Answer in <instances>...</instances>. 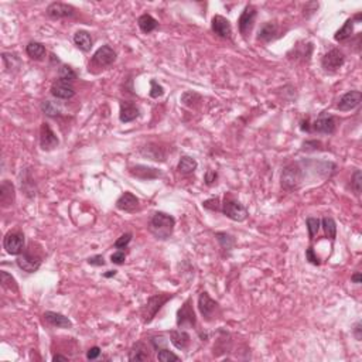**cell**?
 Listing matches in <instances>:
<instances>
[{
    "label": "cell",
    "mask_w": 362,
    "mask_h": 362,
    "mask_svg": "<svg viewBox=\"0 0 362 362\" xmlns=\"http://www.w3.org/2000/svg\"><path fill=\"white\" fill-rule=\"evenodd\" d=\"M174 227V216L168 215L166 212H156L149 222V231L156 239H160V241H167L168 238L173 235Z\"/></svg>",
    "instance_id": "obj_1"
},
{
    "label": "cell",
    "mask_w": 362,
    "mask_h": 362,
    "mask_svg": "<svg viewBox=\"0 0 362 362\" xmlns=\"http://www.w3.org/2000/svg\"><path fill=\"white\" fill-rule=\"evenodd\" d=\"M303 178H304V168L301 167L299 163H292L283 168L280 175V186L286 191H296L301 186Z\"/></svg>",
    "instance_id": "obj_2"
},
{
    "label": "cell",
    "mask_w": 362,
    "mask_h": 362,
    "mask_svg": "<svg viewBox=\"0 0 362 362\" xmlns=\"http://www.w3.org/2000/svg\"><path fill=\"white\" fill-rule=\"evenodd\" d=\"M116 61V53L115 50L109 46H102L95 51V54L92 56V60L89 63V71L92 68H108L112 64Z\"/></svg>",
    "instance_id": "obj_3"
},
{
    "label": "cell",
    "mask_w": 362,
    "mask_h": 362,
    "mask_svg": "<svg viewBox=\"0 0 362 362\" xmlns=\"http://www.w3.org/2000/svg\"><path fill=\"white\" fill-rule=\"evenodd\" d=\"M221 211H222L223 215L228 216L232 221H237V222H244L245 219L248 218V209L245 208L239 201L231 200V198H228V200L225 198Z\"/></svg>",
    "instance_id": "obj_4"
},
{
    "label": "cell",
    "mask_w": 362,
    "mask_h": 362,
    "mask_svg": "<svg viewBox=\"0 0 362 362\" xmlns=\"http://www.w3.org/2000/svg\"><path fill=\"white\" fill-rule=\"evenodd\" d=\"M195 324H197V317L193 308V300L187 299L177 311V326L178 328H194Z\"/></svg>",
    "instance_id": "obj_5"
},
{
    "label": "cell",
    "mask_w": 362,
    "mask_h": 362,
    "mask_svg": "<svg viewBox=\"0 0 362 362\" xmlns=\"http://www.w3.org/2000/svg\"><path fill=\"white\" fill-rule=\"evenodd\" d=\"M256 16H258V10L252 5H248L245 7L242 14L239 16L238 19V28H239V33L242 34V37H248L251 34L252 28L255 26V21H256Z\"/></svg>",
    "instance_id": "obj_6"
},
{
    "label": "cell",
    "mask_w": 362,
    "mask_h": 362,
    "mask_svg": "<svg viewBox=\"0 0 362 362\" xmlns=\"http://www.w3.org/2000/svg\"><path fill=\"white\" fill-rule=\"evenodd\" d=\"M345 63V56L344 53L340 51L338 49H333L328 51L327 54H324L323 60H321V67L326 72H335L341 68Z\"/></svg>",
    "instance_id": "obj_7"
},
{
    "label": "cell",
    "mask_w": 362,
    "mask_h": 362,
    "mask_svg": "<svg viewBox=\"0 0 362 362\" xmlns=\"http://www.w3.org/2000/svg\"><path fill=\"white\" fill-rule=\"evenodd\" d=\"M3 248L9 255L19 256L23 249H24V235L16 231V232H9L5 239H3Z\"/></svg>",
    "instance_id": "obj_8"
},
{
    "label": "cell",
    "mask_w": 362,
    "mask_h": 362,
    "mask_svg": "<svg viewBox=\"0 0 362 362\" xmlns=\"http://www.w3.org/2000/svg\"><path fill=\"white\" fill-rule=\"evenodd\" d=\"M173 297V294H157V296H152L149 301H147L146 304V308H145V314H143V317H145V323H150V321L153 320L154 317H156V314L160 311V308L166 303H167L168 300Z\"/></svg>",
    "instance_id": "obj_9"
},
{
    "label": "cell",
    "mask_w": 362,
    "mask_h": 362,
    "mask_svg": "<svg viewBox=\"0 0 362 362\" xmlns=\"http://www.w3.org/2000/svg\"><path fill=\"white\" fill-rule=\"evenodd\" d=\"M198 308H200V313L202 314L204 320L211 321L215 319L219 304L216 303L215 300H212L209 297L208 293L202 292L200 294V299H198Z\"/></svg>",
    "instance_id": "obj_10"
},
{
    "label": "cell",
    "mask_w": 362,
    "mask_h": 362,
    "mask_svg": "<svg viewBox=\"0 0 362 362\" xmlns=\"http://www.w3.org/2000/svg\"><path fill=\"white\" fill-rule=\"evenodd\" d=\"M41 258L38 255H34L30 251H24L23 253H20L17 256V260H16V263L21 270L27 272V273H34V272L38 270L40 266H41Z\"/></svg>",
    "instance_id": "obj_11"
},
{
    "label": "cell",
    "mask_w": 362,
    "mask_h": 362,
    "mask_svg": "<svg viewBox=\"0 0 362 362\" xmlns=\"http://www.w3.org/2000/svg\"><path fill=\"white\" fill-rule=\"evenodd\" d=\"M47 16L54 19V20H61V19H70L75 14V9L67 5V3H61V2H54L47 7Z\"/></svg>",
    "instance_id": "obj_12"
},
{
    "label": "cell",
    "mask_w": 362,
    "mask_h": 362,
    "mask_svg": "<svg viewBox=\"0 0 362 362\" xmlns=\"http://www.w3.org/2000/svg\"><path fill=\"white\" fill-rule=\"evenodd\" d=\"M60 140L57 138V134L53 132V129L50 127L49 123H41L40 127V147L44 152H51L58 146Z\"/></svg>",
    "instance_id": "obj_13"
},
{
    "label": "cell",
    "mask_w": 362,
    "mask_h": 362,
    "mask_svg": "<svg viewBox=\"0 0 362 362\" xmlns=\"http://www.w3.org/2000/svg\"><path fill=\"white\" fill-rule=\"evenodd\" d=\"M362 101V94L359 91H348L347 94H344L338 104H337V109L341 112H348L355 109L359 106Z\"/></svg>",
    "instance_id": "obj_14"
},
{
    "label": "cell",
    "mask_w": 362,
    "mask_h": 362,
    "mask_svg": "<svg viewBox=\"0 0 362 362\" xmlns=\"http://www.w3.org/2000/svg\"><path fill=\"white\" fill-rule=\"evenodd\" d=\"M211 28L219 38H225V40H231L232 38V26L228 19H225L222 16L216 14L212 17L211 21Z\"/></svg>",
    "instance_id": "obj_15"
},
{
    "label": "cell",
    "mask_w": 362,
    "mask_h": 362,
    "mask_svg": "<svg viewBox=\"0 0 362 362\" xmlns=\"http://www.w3.org/2000/svg\"><path fill=\"white\" fill-rule=\"evenodd\" d=\"M116 208L120 209V211H123V212L133 214V212H136V211H139L140 209L139 198H138L134 194H132V193L126 191V193H123V194L118 198V201H116Z\"/></svg>",
    "instance_id": "obj_16"
},
{
    "label": "cell",
    "mask_w": 362,
    "mask_h": 362,
    "mask_svg": "<svg viewBox=\"0 0 362 362\" xmlns=\"http://www.w3.org/2000/svg\"><path fill=\"white\" fill-rule=\"evenodd\" d=\"M129 173L133 177L139 178V180L147 181V180H156L163 175L161 170L154 167H149V166H143V164H136L133 167L129 168Z\"/></svg>",
    "instance_id": "obj_17"
},
{
    "label": "cell",
    "mask_w": 362,
    "mask_h": 362,
    "mask_svg": "<svg viewBox=\"0 0 362 362\" xmlns=\"http://www.w3.org/2000/svg\"><path fill=\"white\" fill-rule=\"evenodd\" d=\"M51 95L57 99H71L75 95V89L72 86V82L57 79L51 86Z\"/></svg>",
    "instance_id": "obj_18"
},
{
    "label": "cell",
    "mask_w": 362,
    "mask_h": 362,
    "mask_svg": "<svg viewBox=\"0 0 362 362\" xmlns=\"http://www.w3.org/2000/svg\"><path fill=\"white\" fill-rule=\"evenodd\" d=\"M16 201V190L9 180H3L0 186V204L3 208L12 207Z\"/></svg>",
    "instance_id": "obj_19"
},
{
    "label": "cell",
    "mask_w": 362,
    "mask_h": 362,
    "mask_svg": "<svg viewBox=\"0 0 362 362\" xmlns=\"http://www.w3.org/2000/svg\"><path fill=\"white\" fill-rule=\"evenodd\" d=\"M313 129L317 133L331 134V133L335 132V119L333 116H330V115L321 113L320 118L313 123Z\"/></svg>",
    "instance_id": "obj_20"
},
{
    "label": "cell",
    "mask_w": 362,
    "mask_h": 362,
    "mask_svg": "<svg viewBox=\"0 0 362 362\" xmlns=\"http://www.w3.org/2000/svg\"><path fill=\"white\" fill-rule=\"evenodd\" d=\"M139 116V108L133 102H120V112L119 119L122 123H129Z\"/></svg>",
    "instance_id": "obj_21"
},
{
    "label": "cell",
    "mask_w": 362,
    "mask_h": 362,
    "mask_svg": "<svg viewBox=\"0 0 362 362\" xmlns=\"http://www.w3.org/2000/svg\"><path fill=\"white\" fill-rule=\"evenodd\" d=\"M44 320L53 327L57 328H72V321L65 317L64 314L56 313V311H46L44 313Z\"/></svg>",
    "instance_id": "obj_22"
},
{
    "label": "cell",
    "mask_w": 362,
    "mask_h": 362,
    "mask_svg": "<svg viewBox=\"0 0 362 362\" xmlns=\"http://www.w3.org/2000/svg\"><path fill=\"white\" fill-rule=\"evenodd\" d=\"M279 35H280L279 34V26L276 23H265L259 30L258 40L267 44V42L276 40Z\"/></svg>",
    "instance_id": "obj_23"
},
{
    "label": "cell",
    "mask_w": 362,
    "mask_h": 362,
    "mask_svg": "<svg viewBox=\"0 0 362 362\" xmlns=\"http://www.w3.org/2000/svg\"><path fill=\"white\" fill-rule=\"evenodd\" d=\"M140 154L147 157V159H150V160L166 161V152L163 150V147L157 146L154 143H149L147 146L142 147Z\"/></svg>",
    "instance_id": "obj_24"
},
{
    "label": "cell",
    "mask_w": 362,
    "mask_h": 362,
    "mask_svg": "<svg viewBox=\"0 0 362 362\" xmlns=\"http://www.w3.org/2000/svg\"><path fill=\"white\" fill-rule=\"evenodd\" d=\"M170 341L177 349H187L191 341V337L184 330H173L170 331Z\"/></svg>",
    "instance_id": "obj_25"
},
{
    "label": "cell",
    "mask_w": 362,
    "mask_h": 362,
    "mask_svg": "<svg viewBox=\"0 0 362 362\" xmlns=\"http://www.w3.org/2000/svg\"><path fill=\"white\" fill-rule=\"evenodd\" d=\"M74 42H75V46H77L81 51L88 53V51L92 49L94 40H92V37H91V34L88 31L79 30V31H77V33L74 34Z\"/></svg>",
    "instance_id": "obj_26"
},
{
    "label": "cell",
    "mask_w": 362,
    "mask_h": 362,
    "mask_svg": "<svg viewBox=\"0 0 362 362\" xmlns=\"http://www.w3.org/2000/svg\"><path fill=\"white\" fill-rule=\"evenodd\" d=\"M26 53L31 60L35 61H41L42 58L47 54V50L44 47V44L38 41H30L26 47Z\"/></svg>",
    "instance_id": "obj_27"
},
{
    "label": "cell",
    "mask_w": 362,
    "mask_h": 362,
    "mask_svg": "<svg viewBox=\"0 0 362 362\" xmlns=\"http://www.w3.org/2000/svg\"><path fill=\"white\" fill-rule=\"evenodd\" d=\"M138 24H139V28L145 33V34H149L154 31L156 28L159 27V21L154 19L152 14H142L139 19H138Z\"/></svg>",
    "instance_id": "obj_28"
},
{
    "label": "cell",
    "mask_w": 362,
    "mask_h": 362,
    "mask_svg": "<svg viewBox=\"0 0 362 362\" xmlns=\"http://www.w3.org/2000/svg\"><path fill=\"white\" fill-rule=\"evenodd\" d=\"M149 359V348L143 342H136L130 349L129 361H146Z\"/></svg>",
    "instance_id": "obj_29"
},
{
    "label": "cell",
    "mask_w": 362,
    "mask_h": 362,
    "mask_svg": "<svg viewBox=\"0 0 362 362\" xmlns=\"http://www.w3.org/2000/svg\"><path fill=\"white\" fill-rule=\"evenodd\" d=\"M352 34H354V21H352V19H348V20L344 23V26L335 33L334 38L335 41L344 42L349 40V38L352 37Z\"/></svg>",
    "instance_id": "obj_30"
},
{
    "label": "cell",
    "mask_w": 362,
    "mask_h": 362,
    "mask_svg": "<svg viewBox=\"0 0 362 362\" xmlns=\"http://www.w3.org/2000/svg\"><path fill=\"white\" fill-rule=\"evenodd\" d=\"M198 166V163L195 159L190 157V156H183L178 161V166H177V170L180 171L181 174H191L194 173L195 168Z\"/></svg>",
    "instance_id": "obj_31"
},
{
    "label": "cell",
    "mask_w": 362,
    "mask_h": 362,
    "mask_svg": "<svg viewBox=\"0 0 362 362\" xmlns=\"http://www.w3.org/2000/svg\"><path fill=\"white\" fill-rule=\"evenodd\" d=\"M321 227L326 232V237L330 238L331 241H334L335 237H337V223H335L334 219L331 216H324L321 219Z\"/></svg>",
    "instance_id": "obj_32"
},
{
    "label": "cell",
    "mask_w": 362,
    "mask_h": 362,
    "mask_svg": "<svg viewBox=\"0 0 362 362\" xmlns=\"http://www.w3.org/2000/svg\"><path fill=\"white\" fill-rule=\"evenodd\" d=\"M0 282H2V286H3L5 289H7V290H10V292H17V290H19L17 283H16V279H14L10 273H7L6 270L0 272Z\"/></svg>",
    "instance_id": "obj_33"
},
{
    "label": "cell",
    "mask_w": 362,
    "mask_h": 362,
    "mask_svg": "<svg viewBox=\"0 0 362 362\" xmlns=\"http://www.w3.org/2000/svg\"><path fill=\"white\" fill-rule=\"evenodd\" d=\"M215 237L222 249H225V251H231V249L234 248V245H235V238L232 237V235L227 234V232H216Z\"/></svg>",
    "instance_id": "obj_34"
},
{
    "label": "cell",
    "mask_w": 362,
    "mask_h": 362,
    "mask_svg": "<svg viewBox=\"0 0 362 362\" xmlns=\"http://www.w3.org/2000/svg\"><path fill=\"white\" fill-rule=\"evenodd\" d=\"M58 79L67 81V82H74L77 79V72L72 70L70 65H61L58 70Z\"/></svg>",
    "instance_id": "obj_35"
},
{
    "label": "cell",
    "mask_w": 362,
    "mask_h": 362,
    "mask_svg": "<svg viewBox=\"0 0 362 362\" xmlns=\"http://www.w3.org/2000/svg\"><path fill=\"white\" fill-rule=\"evenodd\" d=\"M41 111L47 115V116H51V118H56L58 116L60 113H61V109H60V106L54 102H51V101H44L41 104Z\"/></svg>",
    "instance_id": "obj_36"
},
{
    "label": "cell",
    "mask_w": 362,
    "mask_h": 362,
    "mask_svg": "<svg viewBox=\"0 0 362 362\" xmlns=\"http://www.w3.org/2000/svg\"><path fill=\"white\" fill-rule=\"evenodd\" d=\"M307 230H308V237L310 239H313L317 234H319V231H320V227H321V221L319 218H314V216H308L307 218Z\"/></svg>",
    "instance_id": "obj_37"
},
{
    "label": "cell",
    "mask_w": 362,
    "mask_h": 362,
    "mask_svg": "<svg viewBox=\"0 0 362 362\" xmlns=\"http://www.w3.org/2000/svg\"><path fill=\"white\" fill-rule=\"evenodd\" d=\"M157 359L161 362H170V361H180V356L175 355L174 352L168 351L167 348H161L157 351Z\"/></svg>",
    "instance_id": "obj_38"
},
{
    "label": "cell",
    "mask_w": 362,
    "mask_h": 362,
    "mask_svg": "<svg viewBox=\"0 0 362 362\" xmlns=\"http://www.w3.org/2000/svg\"><path fill=\"white\" fill-rule=\"evenodd\" d=\"M351 187L354 190L355 195L361 194L362 174H361V170H358V168H356L355 171H354V174H352V178H351Z\"/></svg>",
    "instance_id": "obj_39"
},
{
    "label": "cell",
    "mask_w": 362,
    "mask_h": 362,
    "mask_svg": "<svg viewBox=\"0 0 362 362\" xmlns=\"http://www.w3.org/2000/svg\"><path fill=\"white\" fill-rule=\"evenodd\" d=\"M150 97L152 98H160L164 95V88L161 86L157 81H154V79H152L150 81Z\"/></svg>",
    "instance_id": "obj_40"
},
{
    "label": "cell",
    "mask_w": 362,
    "mask_h": 362,
    "mask_svg": "<svg viewBox=\"0 0 362 362\" xmlns=\"http://www.w3.org/2000/svg\"><path fill=\"white\" fill-rule=\"evenodd\" d=\"M130 241H132V234H130V232L123 234V235H122L120 238H118V241L115 242V248L122 251V249H125L126 246L130 244Z\"/></svg>",
    "instance_id": "obj_41"
},
{
    "label": "cell",
    "mask_w": 362,
    "mask_h": 362,
    "mask_svg": "<svg viewBox=\"0 0 362 362\" xmlns=\"http://www.w3.org/2000/svg\"><path fill=\"white\" fill-rule=\"evenodd\" d=\"M219 200L218 198H211V200H207V201L202 202V207L204 208L209 209V211H221V207H219Z\"/></svg>",
    "instance_id": "obj_42"
},
{
    "label": "cell",
    "mask_w": 362,
    "mask_h": 362,
    "mask_svg": "<svg viewBox=\"0 0 362 362\" xmlns=\"http://www.w3.org/2000/svg\"><path fill=\"white\" fill-rule=\"evenodd\" d=\"M152 344H153V347L157 351L161 348H166V344H167V340L163 337V335H156V337H153L152 338Z\"/></svg>",
    "instance_id": "obj_43"
},
{
    "label": "cell",
    "mask_w": 362,
    "mask_h": 362,
    "mask_svg": "<svg viewBox=\"0 0 362 362\" xmlns=\"http://www.w3.org/2000/svg\"><path fill=\"white\" fill-rule=\"evenodd\" d=\"M306 259L311 263V265H315V266H319L321 263L320 262V258L315 255V252H314L313 248H308L306 251Z\"/></svg>",
    "instance_id": "obj_44"
},
{
    "label": "cell",
    "mask_w": 362,
    "mask_h": 362,
    "mask_svg": "<svg viewBox=\"0 0 362 362\" xmlns=\"http://www.w3.org/2000/svg\"><path fill=\"white\" fill-rule=\"evenodd\" d=\"M125 259H126V253L119 249L118 252H115V253L111 256V262L112 263H115V265H122V263L125 262Z\"/></svg>",
    "instance_id": "obj_45"
},
{
    "label": "cell",
    "mask_w": 362,
    "mask_h": 362,
    "mask_svg": "<svg viewBox=\"0 0 362 362\" xmlns=\"http://www.w3.org/2000/svg\"><path fill=\"white\" fill-rule=\"evenodd\" d=\"M216 178H218V174H216V171H214V170H208V171L205 173V175H204V181H205L207 186H212V184L215 183Z\"/></svg>",
    "instance_id": "obj_46"
},
{
    "label": "cell",
    "mask_w": 362,
    "mask_h": 362,
    "mask_svg": "<svg viewBox=\"0 0 362 362\" xmlns=\"http://www.w3.org/2000/svg\"><path fill=\"white\" fill-rule=\"evenodd\" d=\"M88 263H89L91 266H105V259L102 255H95V256H91V258H88Z\"/></svg>",
    "instance_id": "obj_47"
},
{
    "label": "cell",
    "mask_w": 362,
    "mask_h": 362,
    "mask_svg": "<svg viewBox=\"0 0 362 362\" xmlns=\"http://www.w3.org/2000/svg\"><path fill=\"white\" fill-rule=\"evenodd\" d=\"M352 334H354V337H355V340L361 341L362 340V323L361 321L355 323V326H354V328H352Z\"/></svg>",
    "instance_id": "obj_48"
},
{
    "label": "cell",
    "mask_w": 362,
    "mask_h": 362,
    "mask_svg": "<svg viewBox=\"0 0 362 362\" xmlns=\"http://www.w3.org/2000/svg\"><path fill=\"white\" fill-rule=\"evenodd\" d=\"M99 355H101V348H99V347H92V348L88 349V352H86V358H88V359H97Z\"/></svg>",
    "instance_id": "obj_49"
},
{
    "label": "cell",
    "mask_w": 362,
    "mask_h": 362,
    "mask_svg": "<svg viewBox=\"0 0 362 362\" xmlns=\"http://www.w3.org/2000/svg\"><path fill=\"white\" fill-rule=\"evenodd\" d=\"M351 280H352V283H355V285H359L361 283V273L359 272H356V273H354L352 276H351Z\"/></svg>",
    "instance_id": "obj_50"
},
{
    "label": "cell",
    "mask_w": 362,
    "mask_h": 362,
    "mask_svg": "<svg viewBox=\"0 0 362 362\" xmlns=\"http://www.w3.org/2000/svg\"><path fill=\"white\" fill-rule=\"evenodd\" d=\"M53 361H54V362H57V361L67 362V361H68V356H64V355H60V354H57V355L53 356Z\"/></svg>",
    "instance_id": "obj_51"
},
{
    "label": "cell",
    "mask_w": 362,
    "mask_h": 362,
    "mask_svg": "<svg viewBox=\"0 0 362 362\" xmlns=\"http://www.w3.org/2000/svg\"><path fill=\"white\" fill-rule=\"evenodd\" d=\"M116 270H108V273H104V278H113V276H116Z\"/></svg>",
    "instance_id": "obj_52"
}]
</instances>
